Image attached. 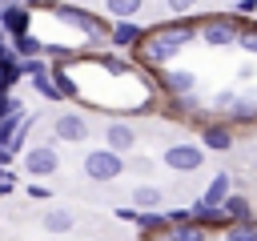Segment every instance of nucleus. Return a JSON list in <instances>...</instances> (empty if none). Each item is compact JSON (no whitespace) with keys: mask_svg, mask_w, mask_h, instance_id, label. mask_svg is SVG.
Segmentation results:
<instances>
[{"mask_svg":"<svg viewBox=\"0 0 257 241\" xmlns=\"http://www.w3.org/2000/svg\"><path fill=\"white\" fill-rule=\"evenodd\" d=\"M189 40H193V24H189V20H181V24L157 28L153 36L137 40V52H141V60H145V64H165V60H169L173 52H181Z\"/></svg>","mask_w":257,"mask_h":241,"instance_id":"obj_1","label":"nucleus"},{"mask_svg":"<svg viewBox=\"0 0 257 241\" xmlns=\"http://www.w3.org/2000/svg\"><path fill=\"white\" fill-rule=\"evenodd\" d=\"M84 177L88 181H116L120 173H124V161H120V153L116 149H92V153H84Z\"/></svg>","mask_w":257,"mask_h":241,"instance_id":"obj_2","label":"nucleus"},{"mask_svg":"<svg viewBox=\"0 0 257 241\" xmlns=\"http://www.w3.org/2000/svg\"><path fill=\"white\" fill-rule=\"evenodd\" d=\"M165 165L173 173H197L205 165V145H189V141H177L165 149Z\"/></svg>","mask_w":257,"mask_h":241,"instance_id":"obj_3","label":"nucleus"},{"mask_svg":"<svg viewBox=\"0 0 257 241\" xmlns=\"http://www.w3.org/2000/svg\"><path fill=\"white\" fill-rule=\"evenodd\" d=\"M56 12V20L60 24H68V28H76V32H84V36H100V20L92 16V12H84V8H72V4H56L52 8Z\"/></svg>","mask_w":257,"mask_h":241,"instance_id":"obj_4","label":"nucleus"},{"mask_svg":"<svg viewBox=\"0 0 257 241\" xmlns=\"http://www.w3.org/2000/svg\"><path fill=\"white\" fill-rule=\"evenodd\" d=\"M233 36H237V20L233 16H209V20H201V40L205 44L221 48V44H233Z\"/></svg>","mask_w":257,"mask_h":241,"instance_id":"obj_5","label":"nucleus"},{"mask_svg":"<svg viewBox=\"0 0 257 241\" xmlns=\"http://www.w3.org/2000/svg\"><path fill=\"white\" fill-rule=\"evenodd\" d=\"M56 165H60V157H56L52 145H32V149L24 153V169H28L32 177H48V173H56Z\"/></svg>","mask_w":257,"mask_h":241,"instance_id":"obj_6","label":"nucleus"},{"mask_svg":"<svg viewBox=\"0 0 257 241\" xmlns=\"http://www.w3.org/2000/svg\"><path fill=\"white\" fill-rule=\"evenodd\" d=\"M52 133H56L60 141H84V137H88V120H84L80 112H60V116L52 120Z\"/></svg>","mask_w":257,"mask_h":241,"instance_id":"obj_7","label":"nucleus"},{"mask_svg":"<svg viewBox=\"0 0 257 241\" xmlns=\"http://www.w3.org/2000/svg\"><path fill=\"white\" fill-rule=\"evenodd\" d=\"M0 28H4L8 36L28 32V4H4V8H0Z\"/></svg>","mask_w":257,"mask_h":241,"instance_id":"obj_8","label":"nucleus"},{"mask_svg":"<svg viewBox=\"0 0 257 241\" xmlns=\"http://www.w3.org/2000/svg\"><path fill=\"white\" fill-rule=\"evenodd\" d=\"M104 145H108V149H116V153H128V149L137 145V133H133L124 120H112V125L104 129Z\"/></svg>","mask_w":257,"mask_h":241,"instance_id":"obj_9","label":"nucleus"},{"mask_svg":"<svg viewBox=\"0 0 257 241\" xmlns=\"http://www.w3.org/2000/svg\"><path fill=\"white\" fill-rule=\"evenodd\" d=\"M161 80H165V88H169V92H177V96H189V92H193V84H197V76H193L189 68H165V72H161Z\"/></svg>","mask_w":257,"mask_h":241,"instance_id":"obj_10","label":"nucleus"},{"mask_svg":"<svg viewBox=\"0 0 257 241\" xmlns=\"http://www.w3.org/2000/svg\"><path fill=\"white\" fill-rule=\"evenodd\" d=\"M189 213H193V221H197V225H233V221H229V213H225L221 205H209V201H193V209H189Z\"/></svg>","mask_w":257,"mask_h":241,"instance_id":"obj_11","label":"nucleus"},{"mask_svg":"<svg viewBox=\"0 0 257 241\" xmlns=\"http://www.w3.org/2000/svg\"><path fill=\"white\" fill-rule=\"evenodd\" d=\"M209 233H205V225H197V221H181V225H169L165 229V241H205Z\"/></svg>","mask_w":257,"mask_h":241,"instance_id":"obj_12","label":"nucleus"},{"mask_svg":"<svg viewBox=\"0 0 257 241\" xmlns=\"http://www.w3.org/2000/svg\"><path fill=\"white\" fill-rule=\"evenodd\" d=\"M141 36H145V32H141V28L133 24V20H116V24H112V36H108V40H112L116 48H133V44H137Z\"/></svg>","mask_w":257,"mask_h":241,"instance_id":"obj_13","label":"nucleus"},{"mask_svg":"<svg viewBox=\"0 0 257 241\" xmlns=\"http://www.w3.org/2000/svg\"><path fill=\"white\" fill-rule=\"evenodd\" d=\"M201 145H205V149H213V153H225V149L233 145V133H229L225 125H209V129L201 133Z\"/></svg>","mask_w":257,"mask_h":241,"instance_id":"obj_14","label":"nucleus"},{"mask_svg":"<svg viewBox=\"0 0 257 241\" xmlns=\"http://www.w3.org/2000/svg\"><path fill=\"white\" fill-rule=\"evenodd\" d=\"M72 225H76L72 209H48V213H44V229H48V233H68Z\"/></svg>","mask_w":257,"mask_h":241,"instance_id":"obj_15","label":"nucleus"},{"mask_svg":"<svg viewBox=\"0 0 257 241\" xmlns=\"http://www.w3.org/2000/svg\"><path fill=\"white\" fill-rule=\"evenodd\" d=\"M141 8H145V0H104V12L112 20H133Z\"/></svg>","mask_w":257,"mask_h":241,"instance_id":"obj_16","label":"nucleus"},{"mask_svg":"<svg viewBox=\"0 0 257 241\" xmlns=\"http://www.w3.org/2000/svg\"><path fill=\"white\" fill-rule=\"evenodd\" d=\"M128 197H133V205H137V209H157L165 193H161L157 185H137V189H133Z\"/></svg>","mask_w":257,"mask_h":241,"instance_id":"obj_17","label":"nucleus"},{"mask_svg":"<svg viewBox=\"0 0 257 241\" xmlns=\"http://www.w3.org/2000/svg\"><path fill=\"white\" fill-rule=\"evenodd\" d=\"M229 189H233V181H229V173H217V177L209 181V189H205V197H201V201H209V205H221Z\"/></svg>","mask_w":257,"mask_h":241,"instance_id":"obj_18","label":"nucleus"},{"mask_svg":"<svg viewBox=\"0 0 257 241\" xmlns=\"http://www.w3.org/2000/svg\"><path fill=\"white\" fill-rule=\"evenodd\" d=\"M221 209L229 213V221H249V201H245L241 193H225Z\"/></svg>","mask_w":257,"mask_h":241,"instance_id":"obj_19","label":"nucleus"},{"mask_svg":"<svg viewBox=\"0 0 257 241\" xmlns=\"http://www.w3.org/2000/svg\"><path fill=\"white\" fill-rule=\"evenodd\" d=\"M12 48H16V56H20V60H24V56H40V52H44V44H40L36 36H28V32H16V36H12Z\"/></svg>","mask_w":257,"mask_h":241,"instance_id":"obj_20","label":"nucleus"},{"mask_svg":"<svg viewBox=\"0 0 257 241\" xmlns=\"http://www.w3.org/2000/svg\"><path fill=\"white\" fill-rule=\"evenodd\" d=\"M137 225H141L145 233H165V229H169V217H161V213H153V209H137Z\"/></svg>","mask_w":257,"mask_h":241,"instance_id":"obj_21","label":"nucleus"},{"mask_svg":"<svg viewBox=\"0 0 257 241\" xmlns=\"http://www.w3.org/2000/svg\"><path fill=\"white\" fill-rule=\"evenodd\" d=\"M32 84H36V92H40V96H48V100H64V96H60V88H56V80L48 76V68H44V72H36V76H32Z\"/></svg>","mask_w":257,"mask_h":241,"instance_id":"obj_22","label":"nucleus"},{"mask_svg":"<svg viewBox=\"0 0 257 241\" xmlns=\"http://www.w3.org/2000/svg\"><path fill=\"white\" fill-rule=\"evenodd\" d=\"M225 241H257V225H249V221H233V229L225 233Z\"/></svg>","mask_w":257,"mask_h":241,"instance_id":"obj_23","label":"nucleus"},{"mask_svg":"<svg viewBox=\"0 0 257 241\" xmlns=\"http://www.w3.org/2000/svg\"><path fill=\"white\" fill-rule=\"evenodd\" d=\"M233 44H241V48L257 52V24H241V28H237V36H233Z\"/></svg>","mask_w":257,"mask_h":241,"instance_id":"obj_24","label":"nucleus"},{"mask_svg":"<svg viewBox=\"0 0 257 241\" xmlns=\"http://www.w3.org/2000/svg\"><path fill=\"white\" fill-rule=\"evenodd\" d=\"M96 64H100L104 72H112V76H124V72H128V64H124L120 56H112V52H104V56H96Z\"/></svg>","mask_w":257,"mask_h":241,"instance_id":"obj_25","label":"nucleus"},{"mask_svg":"<svg viewBox=\"0 0 257 241\" xmlns=\"http://www.w3.org/2000/svg\"><path fill=\"white\" fill-rule=\"evenodd\" d=\"M52 80H56V88H60V96H76V84H72V76H68L64 68H52Z\"/></svg>","mask_w":257,"mask_h":241,"instance_id":"obj_26","label":"nucleus"},{"mask_svg":"<svg viewBox=\"0 0 257 241\" xmlns=\"http://www.w3.org/2000/svg\"><path fill=\"white\" fill-rule=\"evenodd\" d=\"M229 116H237V120H253V116H257V108L241 100V104H229Z\"/></svg>","mask_w":257,"mask_h":241,"instance_id":"obj_27","label":"nucleus"},{"mask_svg":"<svg viewBox=\"0 0 257 241\" xmlns=\"http://www.w3.org/2000/svg\"><path fill=\"white\" fill-rule=\"evenodd\" d=\"M165 4H169L177 16H185V12H193V8H197V0H165Z\"/></svg>","mask_w":257,"mask_h":241,"instance_id":"obj_28","label":"nucleus"},{"mask_svg":"<svg viewBox=\"0 0 257 241\" xmlns=\"http://www.w3.org/2000/svg\"><path fill=\"white\" fill-rule=\"evenodd\" d=\"M233 12H241V16H253V12H257V0H233Z\"/></svg>","mask_w":257,"mask_h":241,"instance_id":"obj_29","label":"nucleus"},{"mask_svg":"<svg viewBox=\"0 0 257 241\" xmlns=\"http://www.w3.org/2000/svg\"><path fill=\"white\" fill-rule=\"evenodd\" d=\"M169 217V225H181V221H193V213L189 209H173V213H165Z\"/></svg>","mask_w":257,"mask_h":241,"instance_id":"obj_30","label":"nucleus"},{"mask_svg":"<svg viewBox=\"0 0 257 241\" xmlns=\"http://www.w3.org/2000/svg\"><path fill=\"white\" fill-rule=\"evenodd\" d=\"M28 197H32V201H48V197H52V189H44V185H32V189H28Z\"/></svg>","mask_w":257,"mask_h":241,"instance_id":"obj_31","label":"nucleus"},{"mask_svg":"<svg viewBox=\"0 0 257 241\" xmlns=\"http://www.w3.org/2000/svg\"><path fill=\"white\" fill-rule=\"evenodd\" d=\"M12 157H16V153H12L8 145H0V169H8V165H12Z\"/></svg>","mask_w":257,"mask_h":241,"instance_id":"obj_32","label":"nucleus"},{"mask_svg":"<svg viewBox=\"0 0 257 241\" xmlns=\"http://www.w3.org/2000/svg\"><path fill=\"white\" fill-rule=\"evenodd\" d=\"M4 88H8V84H4V80H0V92H4Z\"/></svg>","mask_w":257,"mask_h":241,"instance_id":"obj_33","label":"nucleus"},{"mask_svg":"<svg viewBox=\"0 0 257 241\" xmlns=\"http://www.w3.org/2000/svg\"><path fill=\"white\" fill-rule=\"evenodd\" d=\"M0 8H4V0H0Z\"/></svg>","mask_w":257,"mask_h":241,"instance_id":"obj_34","label":"nucleus"}]
</instances>
